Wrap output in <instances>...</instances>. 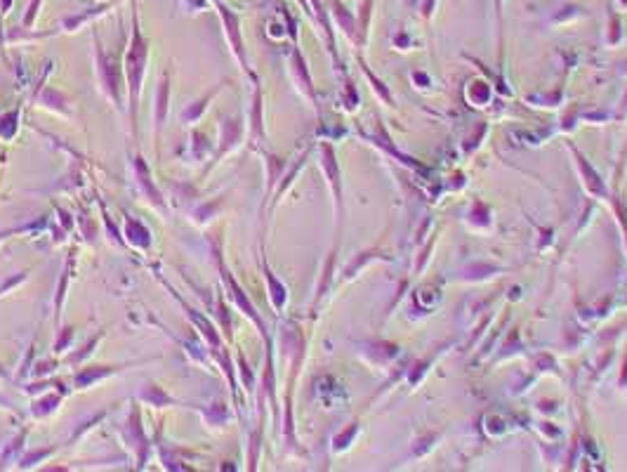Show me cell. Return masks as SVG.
Segmentation results:
<instances>
[{
	"label": "cell",
	"mask_w": 627,
	"mask_h": 472,
	"mask_svg": "<svg viewBox=\"0 0 627 472\" xmlns=\"http://www.w3.org/2000/svg\"><path fill=\"white\" fill-rule=\"evenodd\" d=\"M10 10H12V0H0V15H8Z\"/></svg>",
	"instance_id": "obj_21"
},
{
	"label": "cell",
	"mask_w": 627,
	"mask_h": 472,
	"mask_svg": "<svg viewBox=\"0 0 627 472\" xmlns=\"http://www.w3.org/2000/svg\"><path fill=\"white\" fill-rule=\"evenodd\" d=\"M71 340H73V329L71 326H64L60 331V338H57V342H55V352H64V349L71 345Z\"/></svg>",
	"instance_id": "obj_20"
},
{
	"label": "cell",
	"mask_w": 627,
	"mask_h": 472,
	"mask_svg": "<svg viewBox=\"0 0 627 472\" xmlns=\"http://www.w3.org/2000/svg\"><path fill=\"white\" fill-rule=\"evenodd\" d=\"M132 171H134V180H137V184H139V189H142V194L149 196L151 206H154V208H166V203H163V194L158 191V186L154 184V177H151L149 163H146L139 154L132 159Z\"/></svg>",
	"instance_id": "obj_6"
},
{
	"label": "cell",
	"mask_w": 627,
	"mask_h": 472,
	"mask_svg": "<svg viewBox=\"0 0 627 472\" xmlns=\"http://www.w3.org/2000/svg\"><path fill=\"white\" fill-rule=\"evenodd\" d=\"M118 371H121V366H87V369H80L73 376V385L78 390L92 387L95 383L104 381V378L114 376V373H118Z\"/></svg>",
	"instance_id": "obj_9"
},
{
	"label": "cell",
	"mask_w": 627,
	"mask_h": 472,
	"mask_svg": "<svg viewBox=\"0 0 627 472\" xmlns=\"http://www.w3.org/2000/svg\"><path fill=\"white\" fill-rule=\"evenodd\" d=\"M57 451V446H48V448H38V451H28L24 458L19 460V468H33V465H38L40 460H45L48 456H52V453Z\"/></svg>",
	"instance_id": "obj_17"
},
{
	"label": "cell",
	"mask_w": 627,
	"mask_h": 472,
	"mask_svg": "<svg viewBox=\"0 0 627 472\" xmlns=\"http://www.w3.org/2000/svg\"><path fill=\"white\" fill-rule=\"evenodd\" d=\"M116 3H104V5H99V8H95L92 10V12H85V15H76V17H64L62 19V28L64 31H78L80 26L83 24H87V21L90 19H97V17H102V15H107L111 8H114Z\"/></svg>",
	"instance_id": "obj_14"
},
{
	"label": "cell",
	"mask_w": 627,
	"mask_h": 472,
	"mask_svg": "<svg viewBox=\"0 0 627 472\" xmlns=\"http://www.w3.org/2000/svg\"><path fill=\"white\" fill-rule=\"evenodd\" d=\"M40 5H43V0H31L24 12V19H21V24H24L26 28H31L33 24H36V17L40 12Z\"/></svg>",
	"instance_id": "obj_18"
},
{
	"label": "cell",
	"mask_w": 627,
	"mask_h": 472,
	"mask_svg": "<svg viewBox=\"0 0 627 472\" xmlns=\"http://www.w3.org/2000/svg\"><path fill=\"white\" fill-rule=\"evenodd\" d=\"M215 255H218V265H220V274H222V281H224V283H227V288H229V295H231V298H233V300H236V305H238V307H241V310H243V314H245V317H248V319H253V322H255L257 326H260V329H262V331H265V326H262V322H260V319H257V314H255V307H253V305H250V300H248V298H245V293H243V290H241V288H238V283H236V281H233V279H231V272H229V270H227V265H224V262H222L220 243H215Z\"/></svg>",
	"instance_id": "obj_5"
},
{
	"label": "cell",
	"mask_w": 627,
	"mask_h": 472,
	"mask_svg": "<svg viewBox=\"0 0 627 472\" xmlns=\"http://www.w3.org/2000/svg\"><path fill=\"white\" fill-rule=\"evenodd\" d=\"M92 36H95V73H97V83H99V90L104 92V97L114 104L116 109H123V92H125V85H123V69L118 67V62H116L114 55H109L107 50H104L102 40H99V33L92 31Z\"/></svg>",
	"instance_id": "obj_2"
},
{
	"label": "cell",
	"mask_w": 627,
	"mask_h": 472,
	"mask_svg": "<svg viewBox=\"0 0 627 472\" xmlns=\"http://www.w3.org/2000/svg\"><path fill=\"white\" fill-rule=\"evenodd\" d=\"M139 399L144 401V404L149 406H156V409H163V406H173V404H179L177 399H173L170 394L166 392L163 387L154 385V383H149V385L142 387V392H139Z\"/></svg>",
	"instance_id": "obj_13"
},
{
	"label": "cell",
	"mask_w": 627,
	"mask_h": 472,
	"mask_svg": "<svg viewBox=\"0 0 627 472\" xmlns=\"http://www.w3.org/2000/svg\"><path fill=\"white\" fill-rule=\"evenodd\" d=\"M241 139H243L241 121L238 119H224L222 121V125H220V147H218V151H215V156H213V161L210 163H213V166L215 163H220L222 156H227L231 149H236Z\"/></svg>",
	"instance_id": "obj_7"
},
{
	"label": "cell",
	"mask_w": 627,
	"mask_h": 472,
	"mask_svg": "<svg viewBox=\"0 0 627 472\" xmlns=\"http://www.w3.org/2000/svg\"><path fill=\"white\" fill-rule=\"evenodd\" d=\"M0 406H3V409H12V404H10L5 397H0Z\"/></svg>",
	"instance_id": "obj_22"
},
{
	"label": "cell",
	"mask_w": 627,
	"mask_h": 472,
	"mask_svg": "<svg viewBox=\"0 0 627 472\" xmlns=\"http://www.w3.org/2000/svg\"><path fill=\"white\" fill-rule=\"evenodd\" d=\"M17 130H19V109H10V112L0 114V139L12 142Z\"/></svg>",
	"instance_id": "obj_15"
},
{
	"label": "cell",
	"mask_w": 627,
	"mask_h": 472,
	"mask_svg": "<svg viewBox=\"0 0 627 472\" xmlns=\"http://www.w3.org/2000/svg\"><path fill=\"white\" fill-rule=\"evenodd\" d=\"M5 376H8V371H5L3 366H0V378H5Z\"/></svg>",
	"instance_id": "obj_23"
},
{
	"label": "cell",
	"mask_w": 627,
	"mask_h": 472,
	"mask_svg": "<svg viewBox=\"0 0 627 472\" xmlns=\"http://www.w3.org/2000/svg\"><path fill=\"white\" fill-rule=\"evenodd\" d=\"M38 102L43 104L45 109H50V112L69 116V104H71V100H69V95H64L62 90H57V87H45L43 95L38 97Z\"/></svg>",
	"instance_id": "obj_11"
},
{
	"label": "cell",
	"mask_w": 627,
	"mask_h": 472,
	"mask_svg": "<svg viewBox=\"0 0 627 472\" xmlns=\"http://www.w3.org/2000/svg\"><path fill=\"white\" fill-rule=\"evenodd\" d=\"M60 404H62V394L50 392V394H45V397H40V399L33 401L31 416L33 418H48L50 413H55L57 409H60Z\"/></svg>",
	"instance_id": "obj_16"
},
{
	"label": "cell",
	"mask_w": 627,
	"mask_h": 472,
	"mask_svg": "<svg viewBox=\"0 0 627 472\" xmlns=\"http://www.w3.org/2000/svg\"><path fill=\"white\" fill-rule=\"evenodd\" d=\"M146 69H149V40L142 36V26H139L137 3L132 0V38L127 43L125 60H123V76H125V95H127V109H130V128L132 139L139 137V100H142V87L146 78Z\"/></svg>",
	"instance_id": "obj_1"
},
{
	"label": "cell",
	"mask_w": 627,
	"mask_h": 472,
	"mask_svg": "<svg viewBox=\"0 0 627 472\" xmlns=\"http://www.w3.org/2000/svg\"><path fill=\"white\" fill-rule=\"evenodd\" d=\"M123 437H125L127 446L132 448L134 458H137V468H144L146 458H149L151 444H149V437L144 432V425H142V418H139L137 406L130 411V418H127L125 428H123Z\"/></svg>",
	"instance_id": "obj_3"
},
{
	"label": "cell",
	"mask_w": 627,
	"mask_h": 472,
	"mask_svg": "<svg viewBox=\"0 0 627 472\" xmlns=\"http://www.w3.org/2000/svg\"><path fill=\"white\" fill-rule=\"evenodd\" d=\"M215 8H218V15L222 19V26H224V36H227V43H229V48L233 52V57H236L238 62L243 64L245 69H248V64H245V50H243V40H241V33H238V15L231 12V8H227L224 3H220V0H215Z\"/></svg>",
	"instance_id": "obj_4"
},
{
	"label": "cell",
	"mask_w": 627,
	"mask_h": 472,
	"mask_svg": "<svg viewBox=\"0 0 627 472\" xmlns=\"http://www.w3.org/2000/svg\"><path fill=\"white\" fill-rule=\"evenodd\" d=\"M125 236H127V241H130V246H137V248H149L151 246L149 227L139 222L137 218H127L125 220Z\"/></svg>",
	"instance_id": "obj_12"
},
{
	"label": "cell",
	"mask_w": 627,
	"mask_h": 472,
	"mask_svg": "<svg viewBox=\"0 0 627 472\" xmlns=\"http://www.w3.org/2000/svg\"><path fill=\"white\" fill-rule=\"evenodd\" d=\"M168 112H170V71L166 69L163 76H161V80H158V90H156V109H154L156 139L161 137V130H163V125H166Z\"/></svg>",
	"instance_id": "obj_8"
},
{
	"label": "cell",
	"mask_w": 627,
	"mask_h": 472,
	"mask_svg": "<svg viewBox=\"0 0 627 472\" xmlns=\"http://www.w3.org/2000/svg\"><path fill=\"white\" fill-rule=\"evenodd\" d=\"M102 335H104V333H99V335L95 338V340H90V342H87V345H85L83 349H80V352H73L71 357H69V361H71V364H80V361H83V359L87 357V354H90V352H95V347H97V342L102 340Z\"/></svg>",
	"instance_id": "obj_19"
},
{
	"label": "cell",
	"mask_w": 627,
	"mask_h": 472,
	"mask_svg": "<svg viewBox=\"0 0 627 472\" xmlns=\"http://www.w3.org/2000/svg\"><path fill=\"white\" fill-rule=\"evenodd\" d=\"M222 85H224V83H218V85L213 87V90L208 92V95H203L201 100H196L193 104H186V107L182 109V121H184V123H196V121L203 116L205 109H208V104L213 102L215 97H218V92L222 90Z\"/></svg>",
	"instance_id": "obj_10"
}]
</instances>
